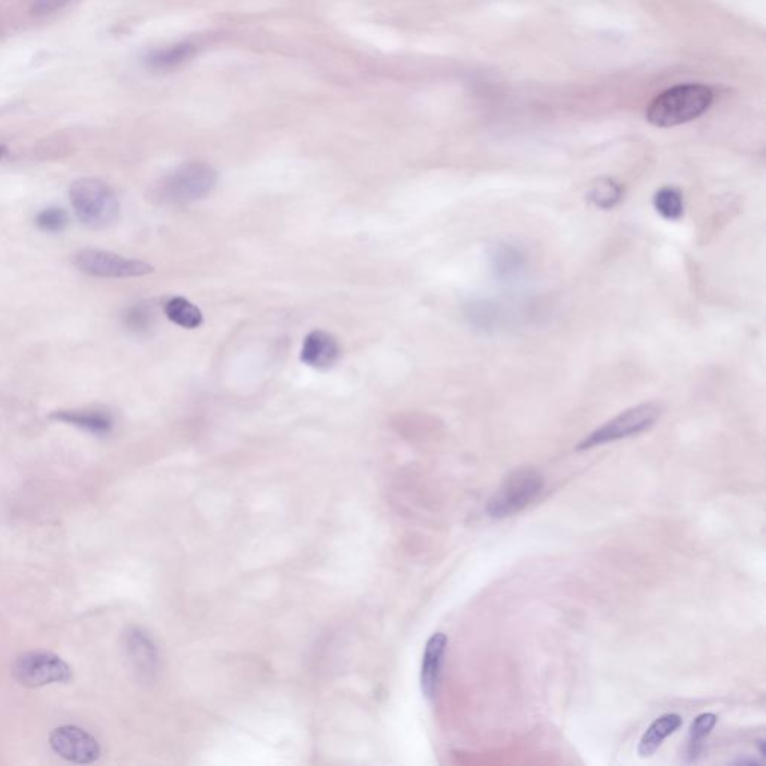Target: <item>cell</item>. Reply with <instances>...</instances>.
Segmentation results:
<instances>
[{"mask_svg":"<svg viewBox=\"0 0 766 766\" xmlns=\"http://www.w3.org/2000/svg\"><path fill=\"white\" fill-rule=\"evenodd\" d=\"M125 324L134 333H147L155 324V313L149 304H135L126 310Z\"/></svg>","mask_w":766,"mask_h":766,"instance_id":"obj_20","label":"cell"},{"mask_svg":"<svg viewBox=\"0 0 766 766\" xmlns=\"http://www.w3.org/2000/svg\"><path fill=\"white\" fill-rule=\"evenodd\" d=\"M165 315L173 324L185 328V330H196L204 322L201 310L186 300L185 297H173L165 303Z\"/></svg>","mask_w":766,"mask_h":766,"instance_id":"obj_15","label":"cell"},{"mask_svg":"<svg viewBox=\"0 0 766 766\" xmlns=\"http://www.w3.org/2000/svg\"><path fill=\"white\" fill-rule=\"evenodd\" d=\"M5 153H6L5 147L0 146V159H2L3 156H5Z\"/></svg>","mask_w":766,"mask_h":766,"instance_id":"obj_24","label":"cell"},{"mask_svg":"<svg viewBox=\"0 0 766 766\" xmlns=\"http://www.w3.org/2000/svg\"><path fill=\"white\" fill-rule=\"evenodd\" d=\"M340 345L327 331H312L304 339L301 361L316 370H328L339 361Z\"/></svg>","mask_w":766,"mask_h":766,"instance_id":"obj_11","label":"cell"},{"mask_svg":"<svg viewBox=\"0 0 766 766\" xmlns=\"http://www.w3.org/2000/svg\"><path fill=\"white\" fill-rule=\"evenodd\" d=\"M68 220V213L63 208L48 207L36 216V226L41 231L57 234L68 226Z\"/></svg>","mask_w":766,"mask_h":766,"instance_id":"obj_22","label":"cell"},{"mask_svg":"<svg viewBox=\"0 0 766 766\" xmlns=\"http://www.w3.org/2000/svg\"><path fill=\"white\" fill-rule=\"evenodd\" d=\"M717 723V716L713 713H704L696 717L690 726L689 735V758L695 761L702 749V741L711 734Z\"/></svg>","mask_w":766,"mask_h":766,"instance_id":"obj_19","label":"cell"},{"mask_svg":"<svg viewBox=\"0 0 766 766\" xmlns=\"http://www.w3.org/2000/svg\"><path fill=\"white\" fill-rule=\"evenodd\" d=\"M659 418L660 407L656 404L644 403L630 407V409L624 410L620 415L612 418L611 421L605 422L602 427L596 428L593 433L588 434L579 443L578 451H585V449L596 448V446L644 433V431L654 427Z\"/></svg>","mask_w":766,"mask_h":766,"instance_id":"obj_5","label":"cell"},{"mask_svg":"<svg viewBox=\"0 0 766 766\" xmlns=\"http://www.w3.org/2000/svg\"><path fill=\"white\" fill-rule=\"evenodd\" d=\"M50 744L60 758L72 764H93L101 756L98 740L78 726H60L50 735Z\"/></svg>","mask_w":766,"mask_h":766,"instance_id":"obj_8","label":"cell"},{"mask_svg":"<svg viewBox=\"0 0 766 766\" xmlns=\"http://www.w3.org/2000/svg\"><path fill=\"white\" fill-rule=\"evenodd\" d=\"M75 267L83 273L104 279H131L153 273V267L140 259L126 258L105 250L84 249L74 258Z\"/></svg>","mask_w":766,"mask_h":766,"instance_id":"obj_7","label":"cell"},{"mask_svg":"<svg viewBox=\"0 0 766 766\" xmlns=\"http://www.w3.org/2000/svg\"><path fill=\"white\" fill-rule=\"evenodd\" d=\"M624 191L621 188L620 183L615 182L612 179H599L590 191H588V199L593 202L596 207L602 208V210H611L615 205L620 204L623 199Z\"/></svg>","mask_w":766,"mask_h":766,"instance_id":"obj_18","label":"cell"},{"mask_svg":"<svg viewBox=\"0 0 766 766\" xmlns=\"http://www.w3.org/2000/svg\"><path fill=\"white\" fill-rule=\"evenodd\" d=\"M217 185V171L205 162H188L162 177L152 191L150 199L164 207L191 204L210 195Z\"/></svg>","mask_w":766,"mask_h":766,"instance_id":"obj_2","label":"cell"},{"mask_svg":"<svg viewBox=\"0 0 766 766\" xmlns=\"http://www.w3.org/2000/svg\"><path fill=\"white\" fill-rule=\"evenodd\" d=\"M683 719L678 714H665L651 723L650 728L642 735L639 741L638 753L641 758H650L656 750L662 746L663 741L680 729Z\"/></svg>","mask_w":766,"mask_h":766,"instance_id":"obj_14","label":"cell"},{"mask_svg":"<svg viewBox=\"0 0 766 766\" xmlns=\"http://www.w3.org/2000/svg\"><path fill=\"white\" fill-rule=\"evenodd\" d=\"M713 101V90L704 84H678L651 101L647 108V120L656 128H674L707 113Z\"/></svg>","mask_w":766,"mask_h":766,"instance_id":"obj_1","label":"cell"},{"mask_svg":"<svg viewBox=\"0 0 766 766\" xmlns=\"http://www.w3.org/2000/svg\"><path fill=\"white\" fill-rule=\"evenodd\" d=\"M653 205L657 213L665 220H680L684 214V196L680 189L665 186L654 195Z\"/></svg>","mask_w":766,"mask_h":766,"instance_id":"obj_17","label":"cell"},{"mask_svg":"<svg viewBox=\"0 0 766 766\" xmlns=\"http://www.w3.org/2000/svg\"><path fill=\"white\" fill-rule=\"evenodd\" d=\"M69 198L78 219L89 228H110L119 219V199L113 189L102 180H77L71 186Z\"/></svg>","mask_w":766,"mask_h":766,"instance_id":"obj_3","label":"cell"},{"mask_svg":"<svg viewBox=\"0 0 766 766\" xmlns=\"http://www.w3.org/2000/svg\"><path fill=\"white\" fill-rule=\"evenodd\" d=\"M467 319L476 328L491 330V328L496 327L497 321H499V310L493 304L476 301V303L470 304L469 310H467Z\"/></svg>","mask_w":766,"mask_h":766,"instance_id":"obj_21","label":"cell"},{"mask_svg":"<svg viewBox=\"0 0 766 766\" xmlns=\"http://www.w3.org/2000/svg\"><path fill=\"white\" fill-rule=\"evenodd\" d=\"M12 675L21 686L35 689L48 684L68 683L72 678V669L56 654L48 651H27L14 660Z\"/></svg>","mask_w":766,"mask_h":766,"instance_id":"obj_6","label":"cell"},{"mask_svg":"<svg viewBox=\"0 0 766 766\" xmlns=\"http://www.w3.org/2000/svg\"><path fill=\"white\" fill-rule=\"evenodd\" d=\"M123 645L135 672L143 678H152L158 671V650L149 633L140 627H131L123 636Z\"/></svg>","mask_w":766,"mask_h":766,"instance_id":"obj_9","label":"cell"},{"mask_svg":"<svg viewBox=\"0 0 766 766\" xmlns=\"http://www.w3.org/2000/svg\"><path fill=\"white\" fill-rule=\"evenodd\" d=\"M545 487V479L538 470L518 469L506 476L494 496L488 500L487 514L494 520L512 517L538 499Z\"/></svg>","mask_w":766,"mask_h":766,"instance_id":"obj_4","label":"cell"},{"mask_svg":"<svg viewBox=\"0 0 766 766\" xmlns=\"http://www.w3.org/2000/svg\"><path fill=\"white\" fill-rule=\"evenodd\" d=\"M491 268H493L494 276L502 282H515L524 273L526 255L514 244H500L491 253Z\"/></svg>","mask_w":766,"mask_h":766,"instance_id":"obj_12","label":"cell"},{"mask_svg":"<svg viewBox=\"0 0 766 766\" xmlns=\"http://www.w3.org/2000/svg\"><path fill=\"white\" fill-rule=\"evenodd\" d=\"M193 53H195V47L189 42H183V44L152 51L147 56L146 63L149 68L156 69V71H168V69L177 68V66L188 62Z\"/></svg>","mask_w":766,"mask_h":766,"instance_id":"obj_16","label":"cell"},{"mask_svg":"<svg viewBox=\"0 0 766 766\" xmlns=\"http://www.w3.org/2000/svg\"><path fill=\"white\" fill-rule=\"evenodd\" d=\"M56 421L65 422V424L74 425L81 430L89 431L98 436H105L113 430L114 421L107 412L99 410H62L51 415Z\"/></svg>","mask_w":766,"mask_h":766,"instance_id":"obj_13","label":"cell"},{"mask_svg":"<svg viewBox=\"0 0 766 766\" xmlns=\"http://www.w3.org/2000/svg\"><path fill=\"white\" fill-rule=\"evenodd\" d=\"M448 638L445 633H434L425 645L424 659L421 668V687L425 698L434 699L439 690L442 678L443 662H445Z\"/></svg>","mask_w":766,"mask_h":766,"instance_id":"obj_10","label":"cell"},{"mask_svg":"<svg viewBox=\"0 0 766 766\" xmlns=\"http://www.w3.org/2000/svg\"><path fill=\"white\" fill-rule=\"evenodd\" d=\"M71 0H33L32 12L36 15L53 14Z\"/></svg>","mask_w":766,"mask_h":766,"instance_id":"obj_23","label":"cell"}]
</instances>
